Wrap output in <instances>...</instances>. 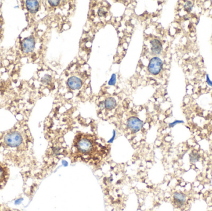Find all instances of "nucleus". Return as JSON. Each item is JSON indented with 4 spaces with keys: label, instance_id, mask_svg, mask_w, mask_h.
Wrapping results in <instances>:
<instances>
[{
    "label": "nucleus",
    "instance_id": "nucleus-1",
    "mask_svg": "<svg viewBox=\"0 0 212 211\" xmlns=\"http://www.w3.org/2000/svg\"><path fill=\"white\" fill-rule=\"evenodd\" d=\"M5 145L11 148L19 147L23 142V138L18 131H12L6 134L4 138Z\"/></svg>",
    "mask_w": 212,
    "mask_h": 211
},
{
    "label": "nucleus",
    "instance_id": "nucleus-2",
    "mask_svg": "<svg viewBox=\"0 0 212 211\" xmlns=\"http://www.w3.org/2000/svg\"><path fill=\"white\" fill-rule=\"evenodd\" d=\"M162 68L163 61L159 58L155 56L151 59L148 67V71L151 74L153 75H157L161 72Z\"/></svg>",
    "mask_w": 212,
    "mask_h": 211
},
{
    "label": "nucleus",
    "instance_id": "nucleus-3",
    "mask_svg": "<svg viewBox=\"0 0 212 211\" xmlns=\"http://www.w3.org/2000/svg\"><path fill=\"white\" fill-rule=\"evenodd\" d=\"M35 38L33 36H29L24 38L21 43V48L24 53L32 52L35 48Z\"/></svg>",
    "mask_w": 212,
    "mask_h": 211
},
{
    "label": "nucleus",
    "instance_id": "nucleus-4",
    "mask_svg": "<svg viewBox=\"0 0 212 211\" xmlns=\"http://www.w3.org/2000/svg\"><path fill=\"white\" fill-rule=\"evenodd\" d=\"M76 146L78 150L83 154H88L93 149V144L91 141L86 138H83L78 140Z\"/></svg>",
    "mask_w": 212,
    "mask_h": 211
},
{
    "label": "nucleus",
    "instance_id": "nucleus-5",
    "mask_svg": "<svg viewBox=\"0 0 212 211\" xmlns=\"http://www.w3.org/2000/svg\"><path fill=\"white\" fill-rule=\"evenodd\" d=\"M143 125V121L137 117L132 116L127 120V126L134 133H137L141 130Z\"/></svg>",
    "mask_w": 212,
    "mask_h": 211
},
{
    "label": "nucleus",
    "instance_id": "nucleus-6",
    "mask_svg": "<svg viewBox=\"0 0 212 211\" xmlns=\"http://www.w3.org/2000/svg\"><path fill=\"white\" fill-rule=\"evenodd\" d=\"M173 199L174 204L177 208H180L185 206L187 201V196L184 193L177 191L173 194Z\"/></svg>",
    "mask_w": 212,
    "mask_h": 211
},
{
    "label": "nucleus",
    "instance_id": "nucleus-7",
    "mask_svg": "<svg viewBox=\"0 0 212 211\" xmlns=\"http://www.w3.org/2000/svg\"><path fill=\"white\" fill-rule=\"evenodd\" d=\"M9 176V169L7 165L0 162V189L6 184Z\"/></svg>",
    "mask_w": 212,
    "mask_h": 211
},
{
    "label": "nucleus",
    "instance_id": "nucleus-8",
    "mask_svg": "<svg viewBox=\"0 0 212 211\" xmlns=\"http://www.w3.org/2000/svg\"><path fill=\"white\" fill-rule=\"evenodd\" d=\"M67 85L73 90H78L81 87L83 82L79 77L71 76L67 81Z\"/></svg>",
    "mask_w": 212,
    "mask_h": 211
},
{
    "label": "nucleus",
    "instance_id": "nucleus-9",
    "mask_svg": "<svg viewBox=\"0 0 212 211\" xmlns=\"http://www.w3.org/2000/svg\"><path fill=\"white\" fill-rule=\"evenodd\" d=\"M151 52L153 55H159L163 50V45L161 42L158 39H153L151 41Z\"/></svg>",
    "mask_w": 212,
    "mask_h": 211
},
{
    "label": "nucleus",
    "instance_id": "nucleus-10",
    "mask_svg": "<svg viewBox=\"0 0 212 211\" xmlns=\"http://www.w3.org/2000/svg\"><path fill=\"white\" fill-rule=\"evenodd\" d=\"M27 9L32 14L36 13L39 9V2L36 0H27L26 1Z\"/></svg>",
    "mask_w": 212,
    "mask_h": 211
},
{
    "label": "nucleus",
    "instance_id": "nucleus-11",
    "mask_svg": "<svg viewBox=\"0 0 212 211\" xmlns=\"http://www.w3.org/2000/svg\"><path fill=\"white\" fill-rule=\"evenodd\" d=\"M117 106L116 101L113 97H107L104 102V106L107 110H111Z\"/></svg>",
    "mask_w": 212,
    "mask_h": 211
},
{
    "label": "nucleus",
    "instance_id": "nucleus-12",
    "mask_svg": "<svg viewBox=\"0 0 212 211\" xmlns=\"http://www.w3.org/2000/svg\"><path fill=\"white\" fill-rule=\"evenodd\" d=\"M200 159V155L197 152H192L189 155V160L190 163L195 164L199 161Z\"/></svg>",
    "mask_w": 212,
    "mask_h": 211
},
{
    "label": "nucleus",
    "instance_id": "nucleus-13",
    "mask_svg": "<svg viewBox=\"0 0 212 211\" xmlns=\"http://www.w3.org/2000/svg\"><path fill=\"white\" fill-rule=\"evenodd\" d=\"M116 80H117V76H116V74H112L110 80L109 81L108 84L109 86H114L115 84Z\"/></svg>",
    "mask_w": 212,
    "mask_h": 211
},
{
    "label": "nucleus",
    "instance_id": "nucleus-14",
    "mask_svg": "<svg viewBox=\"0 0 212 211\" xmlns=\"http://www.w3.org/2000/svg\"><path fill=\"white\" fill-rule=\"evenodd\" d=\"M193 6H194V4H193V3L192 2L187 1L186 2V4H185V6H184V8H185L186 11L190 12L192 10V8Z\"/></svg>",
    "mask_w": 212,
    "mask_h": 211
},
{
    "label": "nucleus",
    "instance_id": "nucleus-15",
    "mask_svg": "<svg viewBox=\"0 0 212 211\" xmlns=\"http://www.w3.org/2000/svg\"><path fill=\"white\" fill-rule=\"evenodd\" d=\"M51 80H52L51 76H50L48 74H46L42 78L41 81L43 83H48V82H50L51 81Z\"/></svg>",
    "mask_w": 212,
    "mask_h": 211
},
{
    "label": "nucleus",
    "instance_id": "nucleus-16",
    "mask_svg": "<svg viewBox=\"0 0 212 211\" xmlns=\"http://www.w3.org/2000/svg\"><path fill=\"white\" fill-rule=\"evenodd\" d=\"M180 123H184V121H182V120H175L174 121L169 124V128H173L177 124H180Z\"/></svg>",
    "mask_w": 212,
    "mask_h": 211
},
{
    "label": "nucleus",
    "instance_id": "nucleus-17",
    "mask_svg": "<svg viewBox=\"0 0 212 211\" xmlns=\"http://www.w3.org/2000/svg\"><path fill=\"white\" fill-rule=\"evenodd\" d=\"M48 2H49V4L52 6H53V7H55V6H58L59 5V4H60V1H59V0H55V1H53V0H49L48 1Z\"/></svg>",
    "mask_w": 212,
    "mask_h": 211
},
{
    "label": "nucleus",
    "instance_id": "nucleus-18",
    "mask_svg": "<svg viewBox=\"0 0 212 211\" xmlns=\"http://www.w3.org/2000/svg\"><path fill=\"white\" fill-rule=\"evenodd\" d=\"M206 79H207V84H208L209 86H210L212 87V81L210 80L209 74H207V76H206Z\"/></svg>",
    "mask_w": 212,
    "mask_h": 211
},
{
    "label": "nucleus",
    "instance_id": "nucleus-19",
    "mask_svg": "<svg viewBox=\"0 0 212 211\" xmlns=\"http://www.w3.org/2000/svg\"><path fill=\"white\" fill-rule=\"evenodd\" d=\"M115 135H116V133H115V131H113V136H112V138L109 141H108V142H109V143L112 142L114 141V139H115Z\"/></svg>",
    "mask_w": 212,
    "mask_h": 211
},
{
    "label": "nucleus",
    "instance_id": "nucleus-20",
    "mask_svg": "<svg viewBox=\"0 0 212 211\" xmlns=\"http://www.w3.org/2000/svg\"><path fill=\"white\" fill-rule=\"evenodd\" d=\"M23 201V199H18L16 201V204H18L19 203H21V202Z\"/></svg>",
    "mask_w": 212,
    "mask_h": 211
},
{
    "label": "nucleus",
    "instance_id": "nucleus-21",
    "mask_svg": "<svg viewBox=\"0 0 212 211\" xmlns=\"http://www.w3.org/2000/svg\"><path fill=\"white\" fill-rule=\"evenodd\" d=\"M62 163L64 165V166H67L68 165V162L67 161H65V160H63Z\"/></svg>",
    "mask_w": 212,
    "mask_h": 211
},
{
    "label": "nucleus",
    "instance_id": "nucleus-22",
    "mask_svg": "<svg viewBox=\"0 0 212 211\" xmlns=\"http://www.w3.org/2000/svg\"></svg>",
    "mask_w": 212,
    "mask_h": 211
}]
</instances>
